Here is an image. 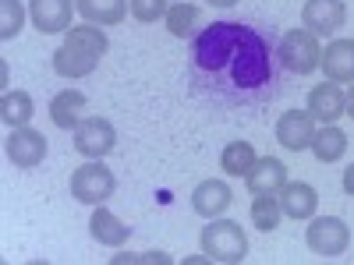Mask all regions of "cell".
Instances as JSON below:
<instances>
[{
  "instance_id": "cell-1",
  "label": "cell",
  "mask_w": 354,
  "mask_h": 265,
  "mask_svg": "<svg viewBox=\"0 0 354 265\" xmlns=\"http://www.w3.org/2000/svg\"><path fill=\"white\" fill-rule=\"evenodd\" d=\"M188 92L220 110H262L283 92L280 36L255 18H220L188 39Z\"/></svg>"
},
{
  "instance_id": "cell-2",
  "label": "cell",
  "mask_w": 354,
  "mask_h": 265,
  "mask_svg": "<svg viewBox=\"0 0 354 265\" xmlns=\"http://www.w3.org/2000/svg\"><path fill=\"white\" fill-rule=\"evenodd\" d=\"M202 255L209 258V262H223V265H238L248 258V237H245V230L241 223H234V219H209V226H202Z\"/></svg>"
},
{
  "instance_id": "cell-3",
  "label": "cell",
  "mask_w": 354,
  "mask_h": 265,
  "mask_svg": "<svg viewBox=\"0 0 354 265\" xmlns=\"http://www.w3.org/2000/svg\"><path fill=\"white\" fill-rule=\"evenodd\" d=\"M319 61H322L319 36L308 32L305 25H301V28H290V32L280 36V64H283L287 75L305 78V75H312V71L319 68Z\"/></svg>"
},
{
  "instance_id": "cell-4",
  "label": "cell",
  "mask_w": 354,
  "mask_h": 265,
  "mask_svg": "<svg viewBox=\"0 0 354 265\" xmlns=\"http://www.w3.org/2000/svg\"><path fill=\"white\" fill-rule=\"evenodd\" d=\"M117 191V177L110 166H103V159H88L82 166H75L71 173V198H78L82 205H106V198Z\"/></svg>"
},
{
  "instance_id": "cell-5",
  "label": "cell",
  "mask_w": 354,
  "mask_h": 265,
  "mask_svg": "<svg viewBox=\"0 0 354 265\" xmlns=\"http://www.w3.org/2000/svg\"><path fill=\"white\" fill-rule=\"evenodd\" d=\"M305 244L322 258H340L351 244V230L340 216H312V226L305 230Z\"/></svg>"
},
{
  "instance_id": "cell-6",
  "label": "cell",
  "mask_w": 354,
  "mask_h": 265,
  "mask_svg": "<svg viewBox=\"0 0 354 265\" xmlns=\"http://www.w3.org/2000/svg\"><path fill=\"white\" fill-rule=\"evenodd\" d=\"M75 149L85 159H103L117 149V128L106 117H82V124L75 128Z\"/></svg>"
},
{
  "instance_id": "cell-7",
  "label": "cell",
  "mask_w": 354,
  "mask_h": 265,
  "mask_svg": "<svg viewBox=\"0 0 354 265\" xmlns=\"http://www.w3.org/2000/svg\"><path fill=\"white\" fill-rule=\"evenodd\" d=\"M4 153L8 159L18 166V170H32L46 159V138L36 131V128H11L8 141H4Z\"/></svg>"
},
{
  "instance_id": "cell-8",
  "label": "cell",
  "mask_w": 354,
  "mask_h": 265,
  "mask_svg": "<svg viewBox=\"0 0 354 265\" xmlns=\"http://www.w3.org/2000/svg\"><path fill=\"white\" fill-rule=\"evenodd\" d=\"M78 11L75 0H28V18L43 36H57L71 28V14Z\"/></svg>"
},
{
  "instance_id": "cell-9",
  "label": "cell",
  "mask_w": 354,
  "mask_h": 265,
  "mask_svg": "<svg viewBox=\"0 0 354 265\" xmlns=\"http://www.w3.org/2000/svg\"><path fill=\"white\" fill-rule=\"evenodd\" d=\"M312 138H315V117L308 110H287L280 113L277 121V141L290 153H305L312 149Z\"/></svg>"
},
{
  "instance_id": "cell-10",
  "label": "cell",
  "mask_w": 354,
  "mask_h": 265,
  "mask_svg": "<svg viewBox=\"0 0 354 265\" xmlns=\"http://www.w3.org/2000/svg\"><path fill=\"white\" fill-rule=\"evenodd\" d=\"M347 21V8L344 0H305L301 8V25L315 36H333L340 32Z\"/></svg>"
},
{
  "instance_id": "cell-11",
  "label": "cell",
  "mask_w": 354,
  "mask_h": 265,
  "mask_svg": "<svg viewBox=\"0 0 354 265\" xmlns=\"http://www.w3.org/2000/svg\"><path fill=\"white\" fill-rule=\"evenodd\" d=\"M308 113L322 124H337L340 117H347V92L337 85V81H322L308 92Z\"/></svg>"
},
{
  "instance_id": "cell-12",
  "label": "cell",
  "mask_w": 354,
  "mask_h": 265,
  "mask_svg": "<svg viewBox=\"0 0 354 265\" xmlns=\"http://www.w3.org/2000/svg\"><path fill=\"white\" fill-rule=\"evenodd\" d=\"M230 202H234V191H230V184L227 181H202V184H195V191H192V209L202 216V219H216V216H223L227 209H230Z\"/></svg>"
},
{
  "instance_id": "cell-13",
  "label": "cell",
  "mask_w": 354,
  "mask_h": 265,
  "mask_svg": "<svg viewBox=\"0 0 354 265\" xmlns=\"http://www.w3.org/2000/svg\"><path fill=\"white\" fill-rule=\"evenodd\" d=\"M245 184L252 195H280V188L287 184V166L277 156H262L255 159V166L245 173Z\"/></svg>"
},
{
  "instance_id": "cell-14",
  "label": "cell",
  "mask_w": 354,
  "mask_h": 265,
  "mask_svg": "<svg viewBox=\"0 0 354 265\" xmlns=\"http://www.w3.org/2000/svg\"><path fill=\"white\" fill-rule=\"evenodd\" d=\"M319 68L337 85H354V39H333L322 53Z\"/></svg>"
},
{
  "instance_id": "cell-15",
  "label": "cell",
  "mask_w": 354,
  "mask_h": 265,
  "mask_svg": "<svg viewBox=\"0 0 354 265\" xmlns=\"http://www.w3.org/2000/svg\"><path fill=\"white\" fill-rule=\"evenodd\" d=\"M277 198H280L283 216H290V219H312L319 209V191L305 181H287Z\"/></svg>"
},
{
  "instance_id": "cell-16",
  "label": "cell",
  "mask_w": 354,
  "mask_h": 265,
  "mask_svg": "<svg viewBox=\"0 0 354 265\" xmlns=\"http://www.w3.org/2000/svg\"><path fill=\"white\" fill-rule=\"evenodd\" d=\"M88 233H93V241H100L103 248H121L131 237V226H124L106 205H96L93 219H88Z\"/></svg>"
},
{
  "instance_id": "cell-17",
  "label": "cell",
  "mask_w": 354,
  "mask_h": 265,
  "mask_svg": "<svg viewBox=\"0 0 354 265\" xmlns=\"http://www.w3.org/2000/svg\"><path fill=\"white\" fill-rule=\"evenodd\" d=\"M82 110H85V92L78 88H64L50 99V121L61 131H75L82 124Z\"/></svg>"
},
{
  "instance_id": "cell-18",
  "label": "cell",
  "mask_w": 354,
  "mask_h": 265,
  "mask_svg": "<svg viewBox=\"0 0 354 265\" xmlns=\"http://www.w3.org/2000/svg\"><path fill=\"white\" fill-rule=\"evenodd\" d=\"M103 61V57H96V53H85V50H78V46H61L53 53V71L61 75V78H85V75H93L96 71V64Z\"/></svg>"
},
{
  "instance_id": "cell-19",
  "label": "cell",
  "mask_w": 354,
  "mask_h": 265,
  "mask_svg": "<svg viewBox=\"0 0 354 265\" xmlns=\"http://www.w3.org/2000/svg\"><path fill=\"white\" fill-rule=\"evenodd\" d=\"M75 4L88 25H100V28L124 21V14H128V0H75Z\"/></svg>"
},
{
  "instance_id": "cell-20",
  "label": "cell",
  "mask_w": 354,
  "mask_h": 265,
  "mask_svg": "<svg viewBox=\"0 0 354 265\" xmlns=\"http://www.w3.org/2000/svg\"><path fill=\"white\" fill-rule=\"evenodd\" d=\"M32 117H36V103L28 92L15 88V92L0 96V121L8 128H25V124H32Z\"/></svg>"
},
{
  "instance_id": "cell-21",
  "label": "cell",
  "mask_w": 354,
  "mask_h": 265,
  "mask_svg": "<svg viewBox=\"0 0 354 265\" xmlns=\"http://www.w3.org/2000/svg\"><path fill=\"white\" fill-rule=\"evenodd\" d=\"M312 153H315L319 163H337V159H344V153H347V135H344L337 124H322V128L315 131V138H312Z\"/></svg>"
},
{
  "instance_id": "cell-22",
  "label": "cell",
  "mask_w": 354,
  "mask_h": 265,
  "mask_svg": "<svg viewBox=\"0 0 354 265\" xmlns=\"http://www.w3.org/2000/svg\"><path fill=\"white\" fill-rule=\"evenodd\" d=\"M198 18H202V11H198V4H174L170 11H167V28H170V36L174 39H195L198 36Z\"/></svg>"
},
{
  "instance_id": "cell-23",
  "label": "cell",
  "mask_w": 354,
  "mask_h": 265,
  "mask_svg": "<svg viewBox=\"0 0 354 265\" xmlns=\"http://www.w3.org/2000/svg\"><path fill=\"white\" fill-rule=\"evenodd\" d=\"M64 43L68 46H78V50H85V53H96V57H106V50H110V39H106V32L100 25H71L68 32H64Z\"/></svg>"
},
{
  "instance_id": "cell-24",
  "label": "cell",
  "mask_w": 354,
  "mask_h": 265,
  "mask_svg": "<svg viewBox=\"0 0 354 265\" xmlns=\"http://www.w3.org/2000/svg\"><path fill=\"white\" fill-rule=\"evenodd\" d=\"M255 149H252V141H227L223 145V153H220V170L227 177H245L252 166H255Z\"/></svg>"
},
{
  "instance_id": "cell-25",
  "label": "cell",
  "mask_w": 354,
  "mask_h": 265,
  "mask_svg": "<svg viewBox=\"0 0 354 265\" xmlns=\"http://www.w3.org/2000/svg\"><path fill=\"white\" fill-rule=\"evenodd\" d=\"M283 219V209H280V198L277 195H255L252 198V223L262 230V233H273Z\"/></svg>"
},
{
  "instance_id": "cell-26",
  "label": "cell",
  "mask_w": 354,
  "mask_h": 265,
  "mask_svg": "<svg viewBox=\"0 0 354 265\" xmlns=\"http://www.w3.org/2000/svg\"><path fill=\"white\" fill-rule=\"evenodd\" d=\"M25 25L21 0H0V39H15Z\"/></svg>"
},
{
  "instance_id": "cell-27",
  "label": "cell",
  "mask_w": 354,
  "mask_h": 265,
  "mask_svg": "<svg viewBox=\"0 0 354 265\" xmlns=\"http://www.w3.org/2000/svg\"><path fill=\"white\" fill-rule=\"evenodd\" d=\"M128 11H131V18H135V21L153 25V21L167 18L170 4H167V0H128Z\"/></svg>"
},
{
  "instance_id": "cell-28",
  "label": "cell",
  "mask_w": 354,
  "mask_h": 265,
  "mask_svg": "<svg viewBox=\"0 0 354 265\" xmlns=\"http://www.w3.org/2000/svg\"><path fill=\"white\" fill-rule=\"evenodd\" d=\"M113 262L121 265V262H160V265H170L174 258L167 251H142V255H113Z\"/></svg>"
},
{
  "instance_id": "cell-29",
  "label": "cell",
  "mask_w": 354,
  "mask_h": 265,
  "mask_svg": "<svg viewBox=\"0 0 354 265\" xmlns=\"http://www.w3.org/2000/svg\"><path fill=\"white\" fill-rule=\"evenodd\" d=\"M344 191H347V195L354 198V163H351V166L344 170Z\"/></svg>"
},
{
  "instance_id": "cell-30",
  "label": "cell",
  "mask_w": 354,
  "mask_h": 265,
  "mask_svg": "<svg viewBox=\"0 0 354 265\" xmlns=\"http://www.w3.org/2000/svg\"><path fill=\"white\" fill-rule=\"evenodd\" d=\"M347 117L354 121V85H351V92H347Z\"/></svg>"
},
{
  "instance_id": "cell-31",
  "label": "cell",
  "mask_w": 354,
  "mask_h": 265,
  "mask_svg": "<svg viewBox=\"0 0 354 265\" xmlns=\"http://www.w3.org/2000/svg\"><path fill=\"white\" fill-rule=\"evenodd\" d=\"M209 4H213V8H234L238 0H209Z\"/></svg>"
}]
</instances>
